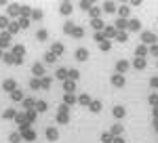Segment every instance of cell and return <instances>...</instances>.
I'll list each match as a JSON object with an SVG mask.
<instances>
[{"label": "cell", "mask_w": 158, "mask_h": 143, "mask_svg": "<svg viewBox=\"0 0 158 143\" xmlns=\"http://www.w3.org/2000/svg\"><path fill=\"white\" fill-rule=\"evenodd\" d=\"M57 122H59V124H68V122H70V112H68V105H65V103H61L59 107H57Z\"/></svg>", "instance_id": "cell-1"}, {"label": "cell", "mask_w": 158, "mask_h": 143, "mask_svg": "<svg viewBox=\"0 0 158 143\" xmlns=\"http://www.w3.org/2000/svg\"><path fill=\"white\" fill-rule=\"evenodd\" d=\"M0 48L6 51V48H13V36L9 32H0Z\"/></svg>", "instance_id": "cell-2"}, {"label": "cell", "mask_w": 158, "mask_h": 143, "mask_svg": "<svg viewBox=\"0 0 158 143\" xmlns=\"http://www.w3.org/2000/svg\"><path fill=\"white\" fill-rule=\"evenodd\" d=\"M6 17H21V4H17V2H11V4H6Z\"/></svg>", "instance_id": "cell-3"}, {"label": "cell", "mask_w": 158, "mask_h": 143, "mask_svg": "<svg viewBox=\"0 0 158 143\" xmlns=\"http://www.w3.org/2000/svg\"><path fill=\"white\" fill-rule=\"evenodd\" d=\"M2 91H4V93H9V95H13V93L17 91V82H15L13 78H6V80L2 82Z\"/></svg>", "instance_id": "cell-4"}, {"label": "cell", "mask_w": 158, "mask_h": 143, "mask_svg": "<svg viewBox=\"0 0 158 143\" xmlns=\"http://www.w3.org/2000/svg\"><path fill=\"white\" fill-rule=\"evenodd\" d=\"M32 74H34V78H44V63H32Z\"/></svg>", "instance_id": "cell-5"}, {"label": "cell", "mask_w": 158, "mask_h": 143, "mask_svg": "<svg viewBox=\"0 0 158 143\" xmlns=\"http://www.w3.org/2000/svg\"><path fill=\"white\" fill-rule=\"evenodd\" d=\"M74 57H76L78 61H86V59H89V48L78 47L76 51H74Z\"/></svg>", "instance_id": "cell-6"}, {"label": "cell", "mask_w": 158, "mask_h": 143, "mask_svg": "<svg viewBox=\"0 0 158 143\" xmlns=\"http://www.w3.org/2000/svg\"><path fill=\"white\" fill-rule=\"evenodd\" d=\"M44 135H47L49 141H57V139H59V131H57L55 126H47V129H44Z\"/></svg>", "instance_id": "cell-7"}, {"label": "cell", "mask_w": 158, "mask_h": 143, "mask_svg": "<svg viewBox=\"0 0 158 143\" xmlns=\"http://www.w3.org/2000/svg\"><path fill=\"white\" fill-rule=\"evenodd\" d=\"M11 53L15 55V59H23V55H25V47H23V44H13Z\"/></svg>", "instance_id": "cell-8"}, {"label": "cell", "mask_w": 158, "mask_h": 143, "mask_svg": "<svg viewBox=\"0 0 158 143\" xmlns=\"http://www.w3.org/2000/svg\"><path fill=\"white\" fill-rule=\"evenodd\" d=\"M21 105H23V112L36 109V99H32V97H25L23 101H21Z\"/></svg>", "instance_id": "cell-9"}, {"label": "cell", "mask_w": 158, "mask_h": 143, "mask_svg": "<svg viewBox=\"0 0 158 143\" xmlns=\"http://www.w3.org/2000/svg\"><path fill=\"white\" fill-rule=\"evenodd\" d=\"M131 67V63L129 61H124V59H120V61H116V74H122L124 76V72Z\"/></svg>", "instance_id": "cell-10"}, {"label": "cell", "mask_w": 158, "mask_h": 143, "mask_svg": "<svg viewBox=\"0 0 158 143\" xmlns=\"http://www.w3.org/2000/svg\"><path fill=\"white\" fill-rule=\"evenodd\" d=\"M124 114H127V109H124L122 105H114V107H112V116H114L116 120H122V118H124Z\"/></svg>", "instance_id": "cell-11"}, {"label": "cell", "mask_w": 158, "mask_h": 143, "mask_svg": "<svg viewBox=\"0 0 158 143\" xmlns=\"http://www.w3.org/2000/svg\"><path fill=\"white\" fill-rule=\"evenodd\" d=\"M114 27H116L118 32H124V30H129V19H122V17H118V19L114 21Z\"/></svg>", "instance_id": "cell-12"}, {"label": "cell", "mask_w": 158, "mask_h": 143, "mask_svg": "<svg viewBox=\"0 0 158 143\" xmlns=\"http://www.w3.org/2000/svg\"><path fill=\"white\" fill-rule=\"evenodd\" d=\"M72 11H74L72 2H61V4H59V13H61V15L68 17V15H72Z\"/></svg>", "instance_id": "cell-13"}, {"label": "cell", "mask_w": 158, "mask_h": 143, "mask_svg": "<svg viewBox=\"0 0 158 143\" xmlns=\"http://www.w3.org/2000/svg\"><path fill=\"white\" fill-rule=\"evenodd\" d=\"M63 91H65V93H68V95H74V93H76V82H74V80H70V78H68V80H65V82H63Z\"/></svg>", "instance_id": "cell-14"}, {"label": "cell", "mask_w": 158, "mask_h": 143, "mask_svg": "<svg viewBox=\"0 0 158 143\" xmlns=\"http://www.w3.org/2000/svg\"><path fill=\"white\" fill-rule=\"evenodd\" d=\"M141 40H143V44H156V36L152 34V32H143Z\"/></svg>", "instance_id": "cell-15"}, {"label": "cell", "mask_w": 158, "mask_h": 143, "mask_svg": "<svg viewBox=\"0 0 158 143\" xmlns=\"http://www.w3.org/2000/svg\"><path fill=\"white\" fill-rule=\"evenodd\" d=\"M91 27L95 32H103L106 30V23H103V19H91Z\"/></svg>", "instance_id": "cell-16"}, {"label": "cell", "mask_w": 158, "mask_h": 143, "mask_svg": "<svg viewBox=\"0 0 158 143\" xmlns=\"http://www.w3.org/2000/svg\"><path fill=\"white\" fill-rule=\"evenodd\" d=\"M101 11H103V13H116V11H118V6H116V2H110V0H108V2H103Z\"/></svg>", "instance_id": "cell-17"}, {"label": "cell", "mask_w": 158, "mask_h": 143, "mask_svg": "<svg viewBox=\"0 0 158 143\" xmlns=\"http://www.w3.org/2000/svg\"><path fill=\"white\" fill-rule=\"evenodd\" d=\"M116 34H118V30H116V27H114V25H106V30H103V36H106V38H116Z\"/></svg>", "instance_id": "cell-18"}, {"label": "cell", "mask_w": 158, "mask_h": 143, "mask_svg": "<svg viewBox=\"0 0 158 143\" xmlns=\"http://www.w3.org/2000/svg\"><path fill=\"white\" fill-rule=\"evenodd\" d=\"M112 84L118 86V88H122V86H124V76H122V74H114V76H112Z\"/></svg>", "instance_id": "cell-19"}, {"label": "cell", "mask_w": 158, "mask_h": 143, "mask_svg": "<svg viewBox=\"0 0 158 143\" xmlns=\"http://www.w3.org/2000/svg\"><path fill=\"white\" fill-rule=\"evenodd\" d=\"M55 78L61 80V82H65L68 80V67H59V70L55 72Z\"/></svg>", "instance_id": "cell-20"}, {"label": "cell", "mask_w": 158, "mask_h": 143, "mask_svg": "<svg viewBox=\"0 0 158 143\" xmlns=\"http://www.w3.org/2000/svg\"><path fill=\"white\" fill-rule=\"evenodd\" d=\"M47 109H49V103H47L44 99H38V101H36V112H38V114H44Z\"/></svg>", "instance_id": "cell-21"}, {"label": "cell", "mask_w": 158, "mask_h": 143, "mask_svg": "<svg viewBox=\"0 0 158 143\" xmlns=\"http://www.w3.org/2000/svg\"><path fill=\"white\" fill-rule=\"evenodd\" d=\"M21 137H23V141H34L36 139V131L34 129H27V131L21 133Z\"/></svg>", "instance_id": "cell-22"}, {"label": "cell", "mask_w": 158, "mask_h": 143, "mask_svg": "<svg viewBox=\"0 0 158 143\" xmlns=\"http://www.w3.org/2000/svg\"><path fill=\"white\" fill-rule=\"evenodd\" d=\"M74 30H76V25L72 23V19H68V21H65V23H63V34L72 36V34H74Z\"/></svg>", "instance_id": "cell-23"}, {"label": "cell", "mask_w": 158, "mask_h": 143, "mask_svg": "<svg viewBox=\"0 0 158 143\" xmlns=\"http://www.w3.org/2000/svg\"><path fill=\"white\" fill-rule=\"evenodd\" d=\"M15 122H17V126H21V124H25V122H30V120H27V114H25V112H17Z\"/></svg>", "instance_id": "cell-24"}, {"label": "cell", "mask_w": 158, "mask_h": 143, "mask_svg": "<svg viewBox=\"0 0 158 143\" xmlns=\"http://www.w3.org/2000/svg\"><path fill=\"white\" fill-rule=\"evenodd\" d=\"M116 13H118V17H122V19H127V17H129V13H131V9H129V4H120Z\"/></svg>", "instance_id": "cell-25"}, {"label": "cell", "mask_w": 158, "mask_h": 143, "mask_svg": "<svg viewBox=\"0 0 158 143\" xmlns=\"http://www.w3.org/2000/svg\"><path fill=\"white\" fill-rule=\"evenodd\" d=\"M65 51V47H63V42H53V47H51V53H55L57 57H59L61 53Z\"/></svg>", "instance_id": "cell-26"}, {"label": "cell", "mask_w": 158, "mask_h": 143, "mask_svg": "<svg viewBox=\"0 0 158 143\" xmlns=\"http://www.w3.org/2000/svg\"><path fill=\"white\" fill-rule=\"evenodd\" d=\"M63 103L68 107L74 105V103H78V95H68V93H65V95H63Z\"/></svg>", "instance_id": "cell-27"}, {"label": "cell", "mask_w": 158, "mask_h": 143, "mask_svg": "<svg viewBox=\"0 0 158 143\" xmlns=\"http://www.w3.org/2000/svg\"><path fill=\"white\" fill-rule=\"evenodd\" d=\"M78 103H80V105H91L93 99L89 97V93H82V95H78Z\"/></svg>", "instance_id": "cell-28"}, {"label": "cell", "mask_w": 158, "mask_h": 143, "mask_svg": "<svg viewBox=\"0 0 158 143\" xmlns=\"http://www.w3.org/2000/svg\"><path fill=\"white\" fill-rule=\"evenodd\" d=\"M15 116H17V109H13V107H6L4 114H2V118H4V120H15Z\"/></svg>", "instance_id": "cell-29"}, {"label": "cell", "mask_w": 158, "mask_h": 143, "mask_svg": "<svg viewBox=\"0 0 158 143\" xmlns=\"http://www.w3.org/2000/svg\"><path fill=\"white\" fill-rule=\"evenodd\" d=\"M129 30H131V32H139V30H141L139 19H129Z\"/></svg>", "instance_id": "cell-30"}, {"label": "cell", "mask_w": 158, "mask_h": 143, "mask_svg": "<svg viewBox=\"0 0 158 143\" xmlns=\"http://www.w3.org/2000/svg\"><path fill=\"white\" fill-rule=\"evenodd\" d=\"M2 61H4L6 65H15V55H13L11 51H6V53H4V57H2Z\"/></svg>", "instance_id": "cell-31"}, {"label": "cell", "mask_w": 158, "mask_h": 143, "mask_svg": "<svg viewBox=\"0 0 158 143\" xmlns=\"http://www.w3.org/2000/svg\"><path fill=\"white\" fill-rule=\"evenodd\" d=\"M30 88H32V91L42 88V78H32V80H30Z\"/></svg>", "instance_id": "cell-32"}, {"label": "cell", "mask_w": 158, "mask_h": 143, "mask_svg": "<svg viewBox=\"0 0 158 143\" xmlns=\"http://www.w3.org/2000/svg\"><path fill=\"white\" fill-rule=\"evenodd\" d=\"M122 131H124V129H122V124L120 122H116V124H114V126H112V135H114V137H122Z\"/></svg>", "instance_id": "cell-33"}, {"label": "cell", "mask_w": 158, "mask_h": 143, "mask_svg": "<svg viewBox=\"0 0 158 143\" xmlns=\"http://www.w3.org/2000/svg\"><path fill=\"white\" fill-rule=\"evenodd\" d=\"M101 101H97V99H93V103H91V105H89V109H91V112H93V114H99V112H101Z\"/></svg>", "instance_id": "cell-34"}, {"label": "cell", "mask_w": 158, "mask_h": 143, "mask_svg": "<svg viewBox=\"0 0 158 143\" xmlns=\"http://www.w3.org/2000/svg\"><path fill=\"white\" fill-rule=\"evenodd\" d=\"M135 55L143 59V57H146V55H148V47H146V44H139V47L135 48Z\"/></svg>", "instance_id": "cell-35"}, {"label": "cell", "mask_w": 158, "mask_h": 143, "mask_svg": "<svg viewBox=\"0 0 158 143\" xmlns=\"http://www.w3.org/2000/svg\"><path fill=\"white\" fill-rule=\"evenodd\" d=\"M30 21H32L30 17H19V19H17V23H19L21 30H27V27H30Z\"/></svg>", "instance_id": "cell-36"}, {"label": "cell", "mask_w": 158, "mask_h": 143, "mask_svg": "<svg viewBox=\"0 0 158 143\" xmlns=\"http://www.w3.org/2000/svg\"><path fill=\"white\" fill-rule=\"evenodd\" d=\"M21 139H23V137H21V133H19V131H13L11 135H9V141H11V143H19Z\"/></svg>", "instance_id": "cell-37"}, {"label": "cell", "mask_w": 158, "mask_h": 143, "mask_svg": "<svg viewBox=\"0 0 158 143\" xmlns=\"http://www.w3.org/2000/svg\"><path fill=\"white\" fill-rule=\"evenodd\" d=\"M9 25H11V19L9 17H4V15H0V30H9Z\"/></svg>", "instance_id": "cell-38"}, {"label": "cell", "mask_w": 158, "mask_h": 143, "mask_svg": "<svg viewBox=\"0 0 158 143\" xmlns=\"http://www.w3.org/2000/svg\"><path fill=\"white\" fill-rule=\"evenodd\" d=\"M133 67H135V70H143V67H146V59H141V57H135Z\"/></svg>", "instance_id": "cell-39"}, {"label": "cell", "mask_w": 158, "mask_h": 143, "mask_svg": "<svg viewBox=\"0 0 158 143\" xmlns=\"http://www.w3.org/2000/svg\"><path fill=\"white\" fill-rule=\"evenodd\" d=\"M47 38H49V32H47V30H38L36 32V40L38 42H44Z\"/></svg>", "instance_id": "cell-40"}, {"label": "cell", "mask_w": 158, "mask_h": 143, "mask_svg": "<svg viewBox=\"0 0 158 143\" xmlns=\"http://www.w3.org/2000/svg\"><path fill=\"white\" fill-rule=\"evenodd\" d=\"M32 11H34L32 6H27V4H21V17H30V19H32Z\"/></svg>", "instance_id": "cell-41"}, {"label": "cell", "mask_w": 158, "mask_h": 143, "mask_svg": "<svg viewBox=\"0 0 158 143\" xmlns=\"http://www.w3.org/2000/svg\"><path fill=\"white\" fill-rule=\"evenodd\" d=\"M68 78H70V80H74V82H76V80H78V78H80V72L78 70H70V67H68Z\"/></svg>", "instance_id": "cell-42"}, {"label": "cell", "mask_w": 158, "mask_h": 143, "mask_svg": "<svg viewBox=\"0 0 158 143\" xmlns=\"http://www.w3.org/2000/svg\"><path fill=\"white\" fill-rule=\"evenodd\" d=\"M19 30H21V27H19V23H17V21H11V25H9V30H6V32H9L11 36H15Z\"/></svg>", "instance_id": "cell-43"}, {"label": "cell", "mask_w": 158, "mask_h": 143, "mask_svg": "<svg viewBox=\"0 0 158 143\" xmlns=\"http://www.w3.org/2000/svg\"><path fill=\"white\" fill-rule=\"evenodd\" d=\"M11 99H13V101H23V99H25V95L21 93V88H17V91H15V93L11 95Z\"/></svg>", "instance_id": "cell-44"}, {"label": "cell", "mask_w": 158, "mask_h": 143, "mask_svg": "<svg viewBox=\"0 0 158 143\" xmlns=\"http://www.w3.org/2000/svg\"><path fill=\"white\" fill-rule=\"evenodd\" d=\"M101 143H114V135L112 133H101Z\"/></svg>", "instance_id": "cell-45"}, {"label": "cell", "mask_w": 158, "mask_h": 143, "mask_svg": "<svg viewBox=\"0 0 158 143\" xmlns=\"http://www.w3.org/2000/svg\"><path fill=\"white\" fill-rule=\"evenodd\" d=\"M55 59H57V55L55 53H44V63H55Z\"/></svg>", "instance_id": "cell-46"}, {"label": "cell", "mask_w": 158, "mask_h": 143, "mask_svg": "<svg viewBox=\"0 0 158 143\" xmlns=\"http://www.w3.org/2000/svg\"><path fill=\"white\" fill-rule=\"evenodd\" d=\"M89 15H91V19H99V15H101V9H99V6H93V9L89 11Z\"/></svg>", "instance_id": "cell-47"}, {"label": "cell", "mask_w": 158, "mask_h": 143, "mask_svg": "<svg viewBox=\"0 0 158 143\" xmlns=\"http://www.w3.org/2000/svg\"><path fill=\"white\" fill-rule=\"evenodd\" d=\"M93 6H95V4H93L91 0H82V2H80V9H82V11H91Z\"/></svg>", "instance_id": "cell-48"}, {"label": "cell", "mask_w": 158, "mask_h": 143, "mask_svg": "<svg viewBox=\"0 0 158 143\" xmlns=\"http://www.w3.org/2000/svg\"><path fill=\"white\" fill-rule=\"evenodd\" d=\"M93 38H95V42H97V44H101L103 40H108V38L103 36V32H95V34H93Z\"/></svg>", "instance_id": "cell-49"}, {"label": "cell", "mask_w": 158, "mask_h": 143, "mask_svg": "<svg viewBox=\"0 0 158 143\" xmlns=\"http://www.w3.org/2000/svg\"><path fill=\"white\" fill-rule=\"evenodd\" d=\"M74 38H82L85 36V27H80V25H76V30H74Z\"/></svg>", "instance_id": "cell-50"}, {"label": "cell", "mask_w": 158, "mask_h": 143, "mask_svg": "<svg viewBox=\"0 0 158 143\" xmlns=\"http://www.w3.org/2000/svg\"><path fill=\"white\" fill-rule=\"evenodd\" d=\"M42 17H44L42 9H34V11H32V19H42Z\"/></svg>", "instance_id": "cell-51"}, {"label": "cell", "mask_w": 158, "mask_h": 143, "mask_svg": "<svg viewBox=\"0 0 158 143\" xmlns=\"http://www.w3.org/2000/svg\"><path fill=\"white\" fill-rule=\"evenodd\" d=\"M116 40H118V42H127V40H129V36H127V32H118V34H116Z\"/></svg>", "instance_id": "cell-52"}, {"label": "cell", "mask_w": 158, "mask_h": 143, "mask_svg": "<svg viewBox=\"0 0 158 143\" xmlns=\"http://www.w3.org/2000/svg\"><path fill=\"white\" fill-rule=\"evenodd\" d=\"M99 48H101V51H103V53H108L110 48H112V42H110V40H103V42H101V44H99Z\"/></svg>", "instance_id": "cell-53"}, {"label": "cell", "mask_w": 158, "mask_h": 143, "mask_svg": "<svg viewBox=\"0 0 158 143\" xmlns=\"http://www.w3.org/2000/svg\"><path fill=\"white\" fill-rule=\"evenodd\" d=\"M51 84H53V78L51 76H44L42 78V88H51Z\"/></svg>", "instance_id": "cell-54"}, {"label": "cell", "mask_w": 158, "mask_h": 143, "mask_svg": "<svg viewBox=\"0 0 158 143\" xmlns=\"http://www.w3.org/2000/svg\"><path fill=\"white\" fill-rule=\"evenodd\" d=\"M25 114H27V120H30V122H34V120L38 118V112H36V109H30V112H25Z\"/></svg>", "instance_id": "cell-55"}, {"label": "cell", "mask_w": 158, "mask_h": 143, "mask_svg": "<svg viewBox=\"0 0 158 143\" xmlns=\"http://www.w3.org/2000/svg\"><path fill=\"white\" fill-rule=\"evenodd\" d=\"M150 103H152L154 107H158V95H156V93H152V95H150Z\"/></svg>", "instance_id": "cell-56"}, {"label": "cell", "mask_w": 158, "mask_h": 143, "mask_svg": "<svg viewBox=\"0 0 158 143\" xmlns=\"http://www.w3.org/2000/svg\"><path fill=\"white\" fill-rule=\"evenodd\" d=\"M150 53H152V55H156V57H158V44H152V47H150Z\"/></svg>", "instance_id": "cell-57"}, {"label": "cell", "mask_w": 158, "mask_h": 143, "mask_svg": "<svg viewBox=\"0 0 158 143\" xmlns=\"http://www.w3.org/2000/svg\"><path fill=\"white\" fill-rule=\"evenodd\" d=\"M150 86H152V88H158V78H152V80H150Z\"/></svg>", "instance_id": "cell-58"}, {"label": "cell", "mask_w": 158, "mask_h": 143, "mask_svg": "<svg viewBox=\"0 0 158 143\" xmlns=\"http://www.w3.org/2000/svg\"><path fill=\"white\" fill-rule=\"evenodd\" d=\"M114 143H124V137H114Z\"/></svg>", "instance_id": "cell-59"}, {"label": "cell", "mask_w": 158, "mask_h": 143, "mask_svg": "<svg viewBox=\"0 0 158 143\" xmlns=\"http://www.w3.org/2000/svg\"><path fill=\"white\" fill-rule=\"evenodd\" d=\"M154 118L158 120V107H154Z\"/></svg>", "instance_id": "cell-60"}, {"label": "cell", "mask_w": 158, "mask_h": 143, "mask_svg": "<svg viewBox=\"0 0 158 143\" xmlns=\"http://www.w3.org/2000/svg\"><path fill=\"white\" fill-rule=\"evenodd\" d=\"M4 53H6V51H2V48H0V59H2V57H4Z\"/></svg>", "instance_id": "cell-61"}, {"label": "cell", "mask_w": 158, "mask_h": 143, "mask_svg": "<svg viewBox=\"0 0 158 143\" xmlns=\"http://www.w3.org/2000/svg\"><path fill=\"white\" fill-rule=\"evenodd\" d=\"M154 129H158V120H154Z\"/></svg>", "instance_id": "cell-62"}]
</instances>
